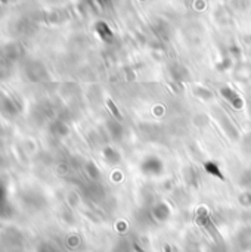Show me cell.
<instances>
[{
	"label": "cell",
	"mask_w": 251,
	"mask_h": 252,
	"mask_svg": "<svg viewBox=\"0 0 251 252\" xmlns=\"http://www.w3.org/2000/svg\"><path fill=\"white\" fill-rule=\"evenodd\" d=\"M107 103H108V106L111 108V111H112V114H114V115H115V117H117L118 120H121V115H120V112L117 111V108H115V106L112 105V102H111V99H108V100H107Z\"/></svg>",
	"instance_id": "1"
}]
</instances>
